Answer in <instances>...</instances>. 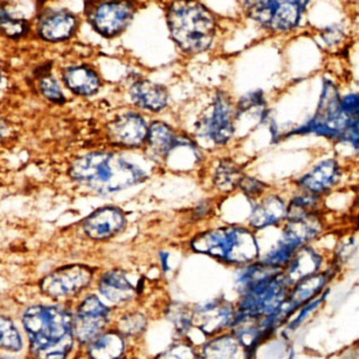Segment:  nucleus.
I'll use <instances>...</instances> for the list:
<instances>
[{"label":"nucleus","instance_id":"nucleus-31","mask_svg":"<svg viewBox=\"0 0 359 359\" xmlns=\"http://www.w3.org/2000/svg\"><path fill=\"white\" fill-rule=\"evenodd\" d=\"M154 359H200V353H197L195 347L187 339H183L158 354Z\"/></svg>","mask_w":359,"mask_h":359},{"label":"nucleus","instance_id":"nucleus-3","mask_svg":"<svg viewBox=\"0 0 359 359\" xmlns=\"http://www.w3.org/2000/svg\"><path fill=\"white\" fill-rule=\"evenodd\" d=\"M23 325L38 358H65L73 343L72 320L67 312L55 307H33L25 312Z\"/></svg>","mask_w":359,"mask_h":359},{"label":"nucleus","instance_id":"nucleus-23","mask_svg":"<svg viewBox=\"0 0 359 359\" xmlns=\"http://www.w3.org/2000/svg\"><path fill=\"white\" fill-rule=\"evenodd\" d=\"M177 135L178 134L166 122L155 120L148 126L145 144L156 160L164 161L169 153L174 149Z\"/></svg>","mask_w":359,"mask_h":359},{"label":"nucleus","instance_id":"nucleus-41","mask_svg":"<svg viewBox=\"0 0 359 359\" xmlns=\"http://www.w3.org/2000/svg\"><path fill=\"white\" fill-rule=\"evenodd\" d=\"M200 359H202V358H200Z\"/></svg>","mask_w":359,"mask_h":359},{"label":"nucleus","instance_id":"nucleus-15","mask_svg":"<svg viewBox=\"0 0 359 359\" xmlns=\"http://www.w3.org/2000/svg\"><path fill=\"white\" fill-rule=\"evenodd\" d=\"M341 177V168L339 162L327 159L297 180L296 185L301 191L322 196L337 186Z\"/></svg>","mask_w":359,"mask_h":359},{"label":"nucleus","instance_id":"nucleus-30","mask_svg":"<svg viewBox=\"0 0 359 359\" xmlns=\"http://www.w3.org/2000/svg\"><path fill=\"white\" fill-rule=\"evenodd\" d=\"M0 346L11 351L21 349V339L18 331L8 318L0 316Z\"/></svg>","mask_w":359,"mask_h":359},{"label":"nucleus","instance_id":"nucleus-16","mask_svg":"<svg viewBox=\"0 0 359 359\" xmlns=\"http://www.w3.org/2000/svg\"><path fill=\"white\" fill-rule=\"evenodd\" d=\"M109 310L97 299L90 297L84 299L76 316L75 332L82 343L94 339L105 327Z\"/></svg>","mask_w":359,"mask_h":359},{"label":"nucleus","instance_id":"nucleus-35","mask_svg":"<svg viewBox=\"0 0 359 359\" xmlns=\"http://www.w3.org/2000/svg\"><path fill=\"white\" fill-rule=\"evenodd\" d=\"M147 320L143 314L134 313L122 318L119 323V329L122 333L128 335H136L145 330Z\"/></svg>","mask_w":359,"mask_h":359},{"label":"nucleus","instance_id":"nucleus-17","mask_svg":"<svg viewBox=\"0 0 359 359\" xmlns=\"http://www.w3.org/2000/svg\"><path fill=\"white\" fill-rule=\"evenodd\" d=\"M126 217L122 209L107 206L99 208L84 222V230L93 240H107L116 236L126 226Z\"/></svg>","mask_w":359,"mask_h":359},{"label":"nucleus","instance_id":"nucleus-14","mask_svg":"<svg viewBox=\"0 0 359 359\" xmlns=\"http://www.w3.org/2000/svg\"><path fill=\"white\" fill-rule=\"evenodd\" d=\"M334 276V269L318 272L291 287L288 297L282 305L289 318L301 307L312 301L326 289L327 284Z\"/></svg>","mask_w":359,"mask_h":359},{"label":"nucleus","instance_id":"nucleus-4","mask_svg":"<svg viewBox=\"0 0 359 359\" xmlns=\"http://www.w3.org/2000/svg\"><path fill=\"white\" fill-rule=\"evenodd\" d=\"M190 248L227 265H249L261 257L256 236L249 228L237 225L221 226L196 234Z\"/></svg>","mask_w":359,"mask_h":359},{"label":"nucleus","instance_id":"nucleus-32","mask_svg":"<svg viewBox=\"0 0 359 359\" xmlns=\"http://www.w3.org/2000/svg\"><path fill=\"white\" fill-rule=\"evenodd\" d=\"M0 31L8 37H20L27 31V23L21 19L15 18L4 8H0Z\"/></svg>","mask_w":359,"mask_h":359},{"label":"nucleus","instance_id":"nucleus-39","mask_svg":"<svg viewBox=\"0 0 359 359\" xmlns=\"http://www.w3.org/2000/svg\"><path fill=\"white\" fill-rule=\"evenodd\" d=\"M169 259H170V255L167 251H160L159 252V259H160V265H162V270L167 273V272L170 271V264H169Z\"/></svg>","mask_w":359,"mask_h":359},{"label":"nucleus","instance_id":"nucleus-40","mask_svg":"<svg viewBox=\"0 0 359 359\" xmlns=\"http://www.w3.org/2000/svg\"><path fill=\"white\" fill-rule=\"evenodd\" d=\"M0 79H1V75H0Z\"/></svg>","mask_w":359,"mask_h":359},{"label":"nucleus","instance_id":"nucleus-8","mask_svg":"<svg viewBox=\"0 0 359 359\" xmlns=\"http://www.w3.org/2000/svg\"><path fill=\"white\" fill-rule=\"evenodd\" d=\"M196 134L218 147L227 145L235 134V107L225 92L214 96L210 107L196 123Z\"/></svg>","mask_w":359,"mask_h":359},{"label":"nucleus","instance_id":"nucleus-34","mask_svg":"<svg viewBox=\"0 0 359 359\" xmlns=\"http://www.w3.org/2000/svg\"><path fill=\"white\" fill-rule=\"evenodd\" d=\"M268 185L261 180L254 178V177L246 176L244 175L240 180L238 189L242 191V194L249 198H259L266 190L268 189Z\"/></svg>","mask_w":359,"mask_h":359},{"label":"nucleus","instance_id":"nucleus-10","mask_svg":"<svg viewBox=\"0 0 359 359\" xmlns=\"http://www.w3.org/2000/svg\"><path fill=\"white\" fill-rule=\"evenodd\" d=\"M92 274V270L86 266H65L46 276L40 287L50 297L74 294L88 286Z\"/></svg>","mask_w":359,"mask_h":359},{"label":"nucleus","instance_id":"nucleus-33","mask_svg":"<svg viewBox=\"0 0 359 359\" xmlns=\"http://www.w3.org/2000/svg\"><path fill=\"white\" fill-rule=\"evenodd\" d=\"M329 290L322 291L318 297H316L315 299H312V301L308 302L305 305L301 306L299 308V313L292 322L289 324L288 330L289 331H295L296 329H299L301 327V325L307 320L308 316L310 314L313 313L315 310H318V308L320 307L322 303L326 301L327 297H328Z\"/></svg>","mask_w":359,"mask_h":359},{"label":"nucleus","instance_id":"nucleus-26","mask_svg":"<svg viewBox=\"0 0 359 359\" xmlns=\"http://www.w3.org/2000/svg\"><path fill=\"white\" fill-rule=\"evenodd\" d=\"M242 168L229 158L219 160L212 172V183L218 191L230 194L237 189L244 177Z\"/></svg>","mask_w":359,"mask_h":359},{"label":"nucleus","instance_id":"nucleus-1","mask_svg":"<svg viewBox=\"0 0 359 359\" xmlns=\"http://www.w3.org/2000/svg\"><path fill=\"white\" fill-rule=\"evenodd\" d=\"M70 175L100 194H113L148 178V170L120 154L92 153L72 164Z\"/></svg>","mask_w":359,"mask_h":359},{"label":"nucleus","instance_id":"nucleus-6","mask_svg":"<svg viewBox=\"0 0 359 359\" xmlns=\"http://www.w3.org/2000/svg\"><path fill=\"white\" fill-rule=\"evenodd\" d=\"M290 289L282 270L278 271L240 293L236 311L255 318L269 316L284 304Z\"/></svg>","mask_w":359,"mask_h":359},{"label":"nucleus","instance_id":"nucleus-18","mask_svg":"<svg viewBox=\"0 0 359 359\" xmlns=\"http://www.w3.org/2000/svg\"><path fill=\"white\" fill-rule=\"evenodd\" d=\"M286 217L284 198L278 194H268L252 207L248 221L251 229L261 230L284 223Z\"/></svg>","mask_w":359,"mask_h":359},{"label":"nucleus","instance_id":"nucleus-19","mask_svg":"<svg viewBox=\"0 0 359 359\" xmlns=\"http://www.w3.org/2000/svg\"><path fill=\"white\" fill-rule=\"evenodd\" d=\"M322 262L324 259L322 255L313 247L309 245L299 247L282 270L285 278L290 287H293L296 283L320 272Z\"/></svg>","mask_w":359,"mask_h":359},{"label":"nucleus","instance_id":"nucleus-5","mask_svg":"<svg viewBox=\"0 0 359 359\" xmlns=\"http://www.w3.org/2000/svg\"><path fill=\"white\" fill-rule=\"evenodd\" d=\"M341 98L334 82L325 80L315 116L290 135L313 134L337 142L348 143L358 149L359 120L343 113Z\"/></svg>","mask_w":359,"mask_h":359},{"label":"nucleus","instance_id":"nucleus-37","mask_svg":"<svg viewBox=\"0 0 359 359\" xmlns=\"http://www.w3.org/2000/svg\"><path fill=\"white\" fill-rule=\"evenodd\" d=\"M341 107L343 113L350 118L358 119L359 117V98L358 94L346 95L341 98Z\"/></svg>","mask_w":359,"mask_h":359},{"label":"nucleus","instance_id":"nucleus-36","mask_svg":"<svg viewBox=\"0 0 359 359\" xmlns=\"http://www.w3.org/2000/svg\"><path fill=\"white\" fill-rule=\"evenodd\" d=\"M39 88L44 96L48 100L56 103H63L65 101V97H63L58 82L51 76H46L40 80Z\"/></svg>","mask_w":359,"mask_h":359},{"label":"nucleus","instance_id":"nucleus-22","mask_svg":"<svg viewBox=\"0 0 359 359\" xmlns=\"http://www.w3.org/2000/svg\"><path fill=\"white\" fill-rule=\"evenodd\" d=\"M76 18L65 11H53L42 17L38 27L40 36L48 41L67 39L75 31Z\"/></svg>","mask_w":359,"mask_h":359},{"label":"nucleus","instance_id":"nucleus-7","mask_svg":"<svg viewBox=\"0 0 359 359\" xmlns=\"http://www.w3.org/2000/svg\"><path fill=\"white\" fill-rule=\"evenodd\" d=\"M310 0H244L248 17L272 32L294 29Z\"/></svg>","mask_w":359,"mask_h":359},{"label":"nucleus","instance_id":"nucleus-13","mask_svg":"<svg viewBox=\"0 0 359 359\" xmlns=\"http://www.w3.org/2000/svg\"><path fill=\"white\" fill-rule=\"evenodd\" d=\"M324 221L320 211L286 217L280 242L294 249L309 245L324 231Z\"/></svg>","mask_w":359,"mask_h":359},{"label":"nucleus","instance_id":"nucleus-11","mask_svg":"<svg viewBox=\"0 0 359 359\" xmlns=\"http://www.w3.org/2000/svg\"><path fill=\"white\" fill-rule=\"evenodd\" d=\"M134 15V6L126 0H111L96 6L93 12L95 29L105 37H113L122 33Z\"/></svg>","mask_w":359,"mask_h":359},{"label":"nucleus","instance_id":"nucleus-12","mask_svg":"<svg viewBox=\"0 0 359 359\" xmlns=\"http://www.w3.org/2000/svg\"><path fill=\"white\" fill-rule=\"evenodd\" d=\"M148 126L143 116L128 111L110 122L107 136L114 144L126 149H138L145 144Z\"/></svg>","mask_w":359,"mask_h":359},{"label":"nucleus","instance_id":"nucleus-21","mask_svg":"<svg viewBox=\"0 0 359 359\" xmlns=\"http://www.w3.org/2000/svg\"><path fill=\"white\" fill-rule=\"evenodd\" d=\"M202 359H251L248 352L232 333L211 337L202 345Z\"/></svg>","mask_w":359,"mask_h":359},{"label":"nucleus","instance_id":"nucleus-28","mask_svg":"<svg viewBox=\"0 0 359 359\" xmlns=\"http://www.w3.org/2000/svg\"><path fill=\"white\" fill-rule=\"evenodd\" d=\"M167 316L174 325L176 332L181 337H187L190 329L194 326L193 311L183 304H171L167 309Z\"/></svg>","mask_w":359,"mask_h":359},{"label":"nucleus","instance_id":"nucleus-9","mask_svg":"<svg viewBox=\"0 0 359 359\" xmlns=\"http://www.w3.org/2000/svg\"><path fill=\"white\" fill-rule=\"evenodd\" d=\"M193 322L207 337L221 334L226 329H230L236 308L233 304L225 299H215L197 304L193 310Z\"/></svg>","mask_w":359,"mask_h":359},{"label":"nucleus","instance_id":"nucleus-2","mask_svg":"<svg viewBox=\"0 0 359 359\" xmlns=\"http://www.w3.org/2000/svg\"><path fill=\"white\" fill-rule=\"evenodd\" d=\"M167 22L175 43L188 54H200L212 46L216 35L214 15L197 0H173Z\"/></svg>","mask_w":359,"mask_h":359},{"label":"nucleus","instance_id":"nucleus-38","mask_svg":"<svg viewBox=\"0 0 359 359\" xmlns=\"http://www.w3.org/2000/svg\"><path fill=\"white\" fill-rule=\"evenodd\" d=\"M211 209H212V206H211L210 203H200V204L196 207L195 211H194V217H195L196 219H202V217L209 215V212H211Z\"/></svg>","mask_w":359,"mask_h":359},{"label":"nucleus","instance_id":"nucleus-24","mask_svg":"<svg viewBox=\"0 0 359 359\" xmlns=\"http://www.w3.org/2000/svg\"><path fill=\"white\" fill-rule=\"evenodd\" d=\"M99 289L110 302L116 304L130 301L135 294L134 286L120 270H112L103 274Z\"/></svg>","mask_w":359,"mask_h":359},{"label":"nucleus","instance_id":"nucleus-20","mask_svg":"<svg viewBox=\"0 0 359 359\" xmlns=\"http://www.w3.org/2000/svg\"><path fill=\"white\" fill-rule=\"evenodd\" d=\"M130 96L133 103L143 111L157 114L168 107L166 88L149 80H141L133 84Z\"/></svg>","mask_w":359,"mask_h":359},{"label":"nucleus","instance_id":"nucleus-29","mask_svg":"<svg viewBox=\"0 0 359 359\" xmlns=\"http://www.w3.org/2000/svg\"><path fill=\"white\" fill-rule=\"evenodd\" d=\"M296 249L278 242V246L274 247L270 250L263 259H259L261 263L270 266V267L276 268V269L284 270L286 266L290 262L291 257L294 255Z\"/></svg>","mask_w":359,"mask_h":359},{"label":"nucleus","instance_id":"nucleus-27","mask_svg":"<svg viewBox=\"0 0 359 359\" xmlns=\"http://www.w3.org/2000/svg\"><path fill=\"white\" fill-rule=\"evenodd\" d=\"M124 344L122 337L115 333L99 337L90 347L93 359H117L124 352Z\"/></svg>","mask_w":359,"mask_h":359},{"label":"nucleus","instance_id":"nucleus-25","mask_svg":"<svg viewBox=\"0 0 359 359\" xmlns=\"http://www.w3.org/2000/svg\"><path fill=\"white\" fill-rule=\"evenodd\" d=\"M63 80L72 92L81 96L95 94L100 86L98 76L86 67H70L63 74Z\"/></svg>","mask_w":359,"mask_h":359}]
</instances>
